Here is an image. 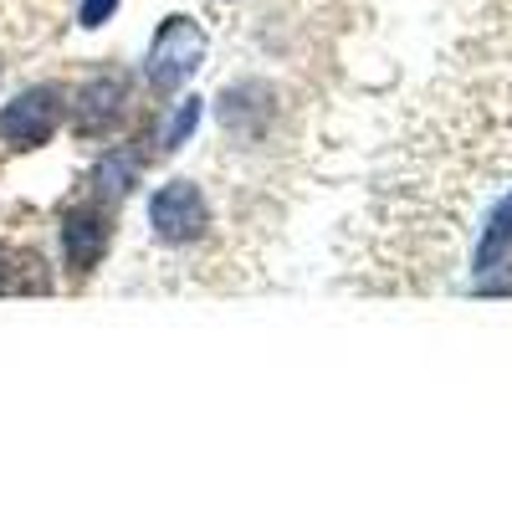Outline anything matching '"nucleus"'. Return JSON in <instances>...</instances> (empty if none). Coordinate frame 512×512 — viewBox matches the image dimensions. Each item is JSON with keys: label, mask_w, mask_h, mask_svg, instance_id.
I'll return each mask as SVG.
<instances>
[{"label": "nucleus", "mask_w": 512, "mask_h": 512, "mask_svg": "<svg viewBox=\"0 0 512 512\" xmlns=\"http://www.w3.org/2000/svg\"><path fill=\"white\" fill-rule=\"evenodd\" d=\"M216 118H221V128L231 139H262L267 123L277 118V98H272L267 82H236V88L221 93Z\"/></svg>", "instance_id": "nucleus-6"}, {"label": "nucleus", "mask_w": 512, "mask_h": 512, "mask_svg": "<svg viewBox=\"0 0 512 512\" xmlns=\"http://www.w3.org/2000/svg\"><path fill=\"white\" fill-rule=\"evenodd\" d=\"M149 226L159 241L169 246H190L210 231V205H205V190L195 180H169L154 190L149 200Z\"/></svg>", "instance_id": "nucleus-4"}, {"label": "nucleus", "mask_w": 512, "mask_h": 512, "mask_svg": "<svg viewBox=\"0 0 512 512\" xmlns=\"http://www.w3.org/2000/svg\"><path fill=\"white\" fill-rule=\"evenodd\" d=\"M21 267H16V256H11V246L0 241V292H21V277H16Z\"/></svg>", "instance_id": "nucleus-11"}, {"label": "nucleus", "mask_w": 512, "mask_h": 512, "mask_svg": "<svg viewBox=\"0 0 512 512\" xmlns=\"http://www.w3.org/2000/svg\"><path fill=\"white\" fill-rule=\"evenodd\" d=\"M502 267H512V195L487 210L482 236L472 246V277H497Z\"/></svg>", "instance_id": "nucleus-7"}, {"label": "nucleus", "mask_w": 512, "mask_h": 512, "mask_svg": "<svg viewBox=\"0 0 512 512\" xmlns=\"http://www.w3.org/2000/svg\"><path fill=\"white\" fill-rule=\"evenodd\" d=\"M108 241H113V205H103L98 195L62 216V262L72 272H93L108 256Z\"/></svg>", "instance_id": "nucleus-5"}, {"label": "nucleus", "mask_w": 512, "mask_h": 512, "mask_svg": "<svg viewBox=\"0 0 512 512\" xmlns=\"http://www.w3.org/2000/svg\"><path fill=\"white\" fill-rule=\"evenodd\" d=\"M128 103H134V82H128V72H118V67L93 72L77 88V103H72L77 139H108L113 128L128 118Z\"/></svg>", "instance_id": "nucleus-3"}, {"label": "nucleus", "mask_w": 512, "mask_h": 512, "mask_svg": "<svg viewBox=\"0 0 512 512\" xmlns=\"http://www.w3.org/2000/svg\"><path fill=\"white\" fill-rule=\"evenodd\" d=\"M200 118H205V98H180V103H175V113L164 118L154 149H159V154H180V149L190 144V134L200 128Z\"/></svg>", "instance_id": "nucleus-9"}, {"label": "nucleus", "mask_w": 512, "mask_h": 512, "mask_svg": "<svg viewBox=\"0 0 512 512\" xmlns=\"http://www.w3.org/2000/svg\"><path fill=\"white\" fill-rule=\"evenodd\" d=\"M113 11H118V0H82V6H77V26L98 31V26L113 21Z\"/></svg>", "instance_id": "nucleus-10"}, {"label": "nucleus", "mask_w": 512, "mask_h": 512, "mask_svg": "<svg viewBox=\"0 0 512 512\" xmlns=\"http://www.w3.org/2000/svg\"><path fill=\"white\" fill-rule=\"evenodd\" d=\"M62 98L67 93L57 88V82H36V88L16 93L6 108H0V139H6L11 149H41L57 134V123L67 113Z\"/></svg>", "instance_id": "nucleus-2"}, {"label": "nucleus", "mask_w": 512, "mask_h": 512, "mask_svg": "<svg viewBox=\"0 0 512 512\" xmlns=\"http://www.w3.org/2000/svg\"><path fill=\"white\" fill-rule=\"evenodd\" d=\"M139 169H144V159L128 154V149L98 154V164H93V195H98L103 205L128 200V195H134V185H139Z\"/></svg>", "instance_id": "nucleus-8"}, {"label": "nucleus", "mask_w": 512, "mask_h": 512, "mask_svg": "<svg viewBox=\"0 0 512 512\" xmlns=\"http://www.w3.org/2000/svg\"><path fill=\"white\" fill-rule=\"evenodd\" d=\"M205 52H210V36H205L200 21H190V16H164L159 31H154V41H149V57H144L149 88H154L159 98L180 93L185 82L200 72Z\"/></svg>", "instance_id": "nucleus-1"}]
</instances>
